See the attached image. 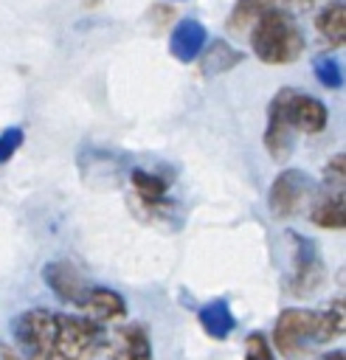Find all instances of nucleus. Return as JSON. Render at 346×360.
Masks as SVG:
<instances>
[{
    "label": "nucleus",
    "instance_id": "nucleus-1",
    "mask_svg": "<svg viewBox=\"0 0 346 360\" xmlns=\"http://www.w3.org/2000/svg\"><path fill=\"white\" fill-rule=\"evenodd\" d=\"M11 335L25 360H90L104 346L98 321L42 307L20 312L11 321Z\"/></svg>",
    "mask_w": 346,
    "mask_h": 360
},
{
    "label": "nucleus",
    "instance_id": "nucleus-2",
    "mask_svg": "<svg viewBox=\"0 0 346 360\" xmlns=\"http://www.w3.org/2000/svg\"><path fill=\"white\" fill-rule=\"evenodd\" d=\"M340 335H343V298H338L323 312L290 307L276 318L273 326V343L290 360H298L312 343H329Z\"/></svg>",
    "mask_w": 346,
    "mask_h": 360
},
{
    "label": "nucleus",
    "instance_id": "nucleus-3",
    "mask_svg": "<svg viewBox=\"0 0 346 360\" xmlns=\"http://www.w3.org/2000/svg\"><path fill=\"white\" fill-rule=\"evenodd\" d=\"M250 48L264 65H290L304 51V34L284 8L270 6L250 25Z\"/></svg>",
    "mask_w": 346,
    "mask_h": 360
},
{
    "label": "nucleus",
    "instance_id": "nucleus-4",
    "mask_svg": "<svg viewBox=\"0 0 346 360\" xmlns=\"http://www.w3.org/2000/svg\"><path fill=\"white\" fill-rule=\"evenodd\" d=\"M287 239L293 242V276H290V292L304 298V295H312L321 284H323V276H326V267H323V259H321V250L318 245L298 233V231H290Z\"/></svg>",
    "mask_w": 346,
    "mask_h": 360
},
{
    "label": "nucleus",
    "instance_id": "nucleus-5",
    "mask_svg": "<svg viewBox=\"0 0 346 360\" xmlns=\"http://www.w3.org/2000/svg\"><path fill=\"white\" fill-rule=\"evenodd\" d=\"M309 194H315L312 177H309L304 169H284V172H278L276 180L270 183L267 208H270L273 217L284 219V217H293Z\"/></svg>",
    "mask_w": 346,
    "mask_h": 360
},
{
    "label": "nucleus",
    "instance_id": "nucleus-6",
    "mask_svg": "<svg viewBox=\"0 0 346 360\" xmlns=\"http://www.w3.org/2000/svg\"><path fill=\"white\" fill-rule=\"evenodd\" d=\"M273 98L278 101L284 118L290 121V127H293L295 132L315 135V132H321V129L326 127L329 112H326L323 101H318L315 96H307V93L295 90V87H281Z\"/></svg>",
    "mask_w": 346,
    "mask_h": 360
},
{
    "label": "nucleus",
    "instance_id": "nucleus-7",
    "mask_svg": "<svg viewBox=\"0 0 346 360\" xmlns=\"http://www.w3.org/2000/svg\"><path fill=\"white\" fill-rule=\"evenodd\" d=\"M42 278H45V284L56 292V298H62V301H68V304H76V307H82V301H84V295H87V281H84V276L70 264V262H65V259H53V262H48L45 267H42Z\"/></svg>",
    "mask_w": 346,
    "mask_h": 360
},
{
    "label": "nucleus",
    "instance_id": "nucleus-8",
    "mask_svg": "<svg viewBox=\"0 0 346 360\" xmlns=\"http://www.w3.org/2000/svg\"><path fill=\"white\" fill-rule=\"evenodd\" d=\"M264 146L273 160H287L295 149V129L284 118L278 101L273 98L267 107V127H264Z\"/></svg>",
    "mask_w": 346,
    "mask_h": 360
},
{
    "label": "nucleus",
    "instance_id": "nucleus-9",
    "mask_svg": "<svg viewBox=\"0 0 346 360\" xmlns=\"http://www.w3.org/2000/svg\"><path fill=\"white\" fill-rule=\"evenodd\" d=\"M129 180H132L135 202H138V205H143L146 211H152V214H158V217L172 208V202L166 200L169 180H163V177H158V174H152V172H146V169H132Z\"/></svg>",
    "mask_w": 346,
    "mask_h": 360
},
{
    "label": "nucleus",
    "instance_id": "nucleus-10",
    "mask_svg": "<svg viewBox=\"0 0 346 360\" xmlns=\"http://www.w3.org/2000/svg\"><path fill=\"white\" fill-rule=\"evenodd\" d=\"M309 219L318 225V228H335V231H343L346 225V205H343V186H323V191L315 197L312 202V211H309Z\"/></svg>",
    "mask_w": 346,
    "mask_h": 360
},
{
    "label": "nucleus",
    "instance_id": "nucleus-11",
    "mask_svg": "<svg viewBox=\"0 0 346 360\" xmlns=\"http://www.w3.org/2000/svg\"><path fill=\"white\" fill-rule=\"evenodd\" d=\"M208 42V31L203 22L197 20H180L177 28L172 31V56L180 62H194L200 56V51Z\"/></svg>",
    "mask_w": 346,
    "mask_h": 360
},
{
    "label": "nucleus",
    "instance_id": "nucleus-12",
    "mask_svg": "<svg viewBox=\"0 0 346 360\" xmlns=\"http://www.w3.org/2000/svg\"><path fill=\"white\" fill-rule=\"evenodd\" d=\"M82 309L90 312L93 321H118L127 315V301L121 298V292L110 290V287H87V295L82 301Z\"/></svg>",
    "mask_w": 346,
    "mask_h": 360
},
{
    "label": "nucleus",
    "instance_id": "nucleus-13",
    "mask_svg": "<svg viewBox=\"0 0 346 360\" xmlns=\"http://www.w3.org/2000/svg\"><path fill=\"white\" fill-rule=\"evenodd\" d=\"M242 59H245V51L233 48L225 39H214V42H205V48L200 51V73L203 76H217V73H225V70L236 68Z\"/></svg>",
    "mask_w": 346,
    "mask_h": 360
},
{
    "label": "nucleus",
    "instance_id": "nucleus-14",
    "mask_svg": "<svg viewBox=\"0 0 346 360\" xmlns=\"http://www.w3.org/2000/svg\"><path fill=\"white\" fill-rule=\"evenodd\" d=\"M197 318H200V326L205 329V335H211L214 340H225L236 326V318L225 298H214V301L203 304L197 309Z\"/></svg>",
    "mask_w": 346,
    "mask_h": 360
},
{
    "label": "nucleus",
    "instance_id": "nucleus-15",
    "mask_svg": "<svg viewBox=\"0 0 346 360\" xmlns=\"http://www.w3.org/2000/svg\"><path fill=\"white\" fill-rule=\"evenodd\" d=\"M115 360H152V343L143 323L124 326L115 335Z\"/></svg>",
    "mask_w": 346,
    "mask_h": 360
},
{
    "label": "nucleus",
    "instance_id": "nucleus-16",
    "mask_svg": "<svg viewBox=\"0 0 346 360\" xmlns=\"http://www.w3.org/2000/svg\"><path fill=\"white\" fill-rule=\"evenodd\" d=\"M315 28H318V34H321L329 45L340 48V45L346 42V6H343V0H332V3L318 14Z\"/></svg>",
    "mask_w": 346,
    "mask_h": 360
},
{
    "label": "nucleus",
    "instance_id": "nucleus-17",
    "mask_svg": "<svg viewBox=\"0 0 346 360\" xmlns=\"http://www.w3.org/2000/svg\"><path fill=\"white\" fill-rule=\"evenodd\" d=\"M273 6V0H236V6L228 14V28L233 34H245L250 31V25Z\"/></svg>",
    "mask_w": 346,
    "mask_h": 360
},
{
    "label": "nucleus",
    "instance_id": "nucleus-18",
    "mask_svg": "<svg viewBox=\"0 0 346 360\" xmlns=\"http://www.w3.org/2000/svg\"><path fill=\"white\" fill-rule=\"evenodd\" d=\"M312 70L323 87H329V90L343 87V65H340V59H335V53H318L312 59Z\"/></svg>",
    "mask_w": 346,
    "mask_h": 360
},
{
    "label": "nucleus",
    "instance_id": "nucleus-19",
    "mask_svg": "<svg viewBox=\"0 0 346 360\" xmlns=\"http://www.w3.org/2000/svg\"><path fill=\"white\" fill-rule=\"evenodd\" d=\"M20 146H23V129L20 127H6L0 132V163H8Z\"/></svg>",
    "mask_w": 346,
    "mask_h": 360
},
{
    "label": "nucleus",
    "instance_id": "nucleus-20",
    "mask_svg": "<svg viewBox=\"0 0 346 360\" xmlns=\"http://www.w3.org/2000/svg\"><path fill=\"white\" fill-rule=\"evenodd\" d=\"M245 360H276L270 346H267V338L262 332H250L248 340H245Z\"/></svg>",
    "mask_w": 346,
    "mask_h": 360
},
{
    "label": "nucleus",
    "instance_id": "nucleus-21",
    "mask_svg": "<svg viewBox=\"0 0 346 360\" xmlns=\"http://www.w3.org/2000/svg\"><path fill=\"white\" fill-rule=\"evenodd\" d=\"M321 360H346V354H343V349H332V352H326Z\"/></svg>",
    "mask_w": 346,
    "mask_h": 360
},
{
    "label": "nucleus",
    "instance_id": "nucleus-22",
    "mask_svg": "<svg viewBox=\"0 0 346 360\" xmlns=\"http://www.w3.org/2000/svg\"><path fill=\"white\" fill-rule=\"evenodd\" d=\"M293 3H312V0H293Z\"/></svg>",
    "mask_w": 346,
    "mask_h": 360
}]
</instances>
